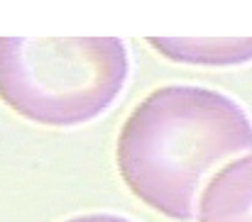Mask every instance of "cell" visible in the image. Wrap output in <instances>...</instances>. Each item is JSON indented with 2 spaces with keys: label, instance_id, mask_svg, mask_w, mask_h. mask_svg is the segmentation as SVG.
<instances>
[{
  "label": "cell",
  "instance_id": "1",
  "mask_svg": "<svg viewBox=\"0 0 252 222\" xmlns=\"http://www.w3.org/2000/svg\"><path fill=\"white\" fill-rule=\"evenodd\" d=\"M250 151L252 120L235 98L198 83H167L123 122L115 161L135 198L169 220L189 222L206 176Z\"/></svg>",
  "mask_w": 252,
  "mask_h": 222
},
{
  "label": "cell",
  "instance_id": "2",
  "mask_svg": "<svg viewBox=\"0 0 252 222\" xmlns=\"http://www.w3.org/2000/svg\"><path fill=\"white\" fill-rule=\"evenodd\" d=\"M130 78L120 37H0V100L47 127L103 115Z\"/></svg>",
  "mask_w": 252,
  "mask_h": 222
},
{
  "label": "cell",
  "instance_id": "3",
  "mask_svg": "<svg viewBox=\"0 0 252 222\" xmlns=\"http://www.w3.org/2000/svg\"><path fill=\"white\" fill-rule=\"evenodd\" d=\"M198 222H252V151L223 164L201 188Z\"/></svg>",
  "mask_w": 252,
  "mask_h": 222
},
{
  "label": "cell",
  "instance_id": "4",
  "mask_svg": "<svg viewBox=\"0 0 252 222\" xmlns=\"http://www.w3.org/2000/svg\"><path fill=\"white\" fill-rule=\"evenodd\" d=\"M147 44L174 64L243 66L252 61V37H147Z\"/></svg>",
  "mask_w": 252,
  "mask_h": 222
},
{
  "label": "cell",
  "instance_id": "5",
  "mask_svg": "<svg viewBox=\"0 0 252 222\" xmlns=\"http://www.w3.org/2000/svg\"><path fill=\"white\" fill-rule=\"evenodd\" d=\"M64 222H135L125 215H118V213H84V215H76V218H69Z\"/></svg>",
  "mask_w": 252,
  "mask_h": 222
}]
</instances>
